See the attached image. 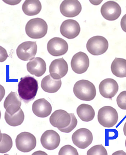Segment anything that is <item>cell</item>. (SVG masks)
Instances as JSON below:
<instances>
[{
    "label": "cell",
    "mask_w": 126,
    "mask_h": 155,
    "mask_svg": "<svg viewBox=\"0 0 126 155\" xmlns=\"http://www.w3.org/2000/svg\"><path fill=\"white\" fill-rule=\"evenodd\" d=\"M32 110L35 116L40 118H46L51 113L52 107L49 102L43 98L34 102Z\"/></svg>",
    "instance_id": "obj_18"
},
{
    "label": "cell",
    "mask_w": 126,
    "mask_h": 155,
    "mask_svg": "<svg viewBox=\"0 0 126 155\" xmlns=\"http://www.w3.org/2000/svg\"><path fill=\"white\" fill-rule=\"evenodd\" d=\"M120 25L122 30L126 33V14L121 18Z\"/></svg>",
    "instance_id": "obj_32"
},
{
    "label": "cell",
    "mask_w": 126,
    "mask_h": 155,
    "mask_svg": "<svg viewBox=\"0 0 126 155\" xmlns=\"http://www.w3.org/2000/svg\"><path fill=\"white\" fill-rule=\"evenodd\" d=\"M125 147H126V139L125 140Z\"/></svg>",
    "instance_id": "obj_35"
},
{
    "label": "cell",
    "mask_w": 126,
    "mask_h": 155,
    "mask_svg": "<svg viewBox=\"0 0 126 155\" xmlns=\"http://www.w3.org/2000/svg\"><path fill=\"white\" fill-rule=\"evenodd\" d=\"M49 53L54 56H59L66 54L68 50V45L64 39L59 37L50 39L47 43Z\"/></svg>",
    "instance_id": "obj_11"
},
{
    "label": "cell",
    "mask_w": 126,
    "mask_h": 155,
    "mask_svg": "<svg viewBox=\"0 0 126 155\" xmlns=\"http://www.w3.org/2000/svg\"><path fill=\"white\" fill-rule=\"evenodd\" d=\"M86 49L90 54L99 56L105 53L108 48V43L106 38L101 36H95L88 40Z\"/></svg>",
    "instance_id": "obj_5"
},
{
    "label": "cell",
    "mask_w": 126,
    "mask_h": 155,
    "mask_svg": "<svg viewBox=\"0 0 126 155\" xmlns=\"http://www.w3.org/2000/svg\"><path fill=\"white\" fill-rule=\"evenodd\" d=\"M42 5L39 0H26L22 5V9L26 15H36L42 10Z\"/></svg>",
    "instance_id": "obj_22"
},
{
    "label": "cell",
    "mask_w": 126,
    "mask_h": 155,
    "mask_svg": "<svg viewBox=\"0 0 126 155\" xmlns=\"http://www.w3.org/2000/svg\"><path fill=\"white\" fill-rule=\"evenodd\" d=\"M20 99L27 104L35 99L38 89V83L34 78L27 75L21 78L18 86Z\"/></svg>",
    "instance_id": "obj_1"
},
{
    "label": "cell",
    "mask_w": 126,
    "mask_h": 155,
    "mask_svg": "<svg viewBox=\"0 0 126 155\" xmlns=\"http://www.w3.org/2000/svg\"><path fill=\"white\" fill-rule=\"evenodd\" d=\"M60 136L57 132L53 130H48L43 134L40 142L43 147L48 150H53L60 144Z\"/></svg>",
    "instance_id": "obj_17"
},
{
    "label": "cell",
    "mask_w": 126,
    "mask_h": 155,
    "mask_svg": "<svg viewBox=\"0 0 126 155\" xmlns=\"http://www.w3.org/2000/svg\"><path fill=\"white\" fill-rule=\"evenodd\" d=\"M74 94L79 99L89 101L95 99L96 95V90L92 83L86 80L77 81L73 88Z\"/></svg>",
    "instance_id": "obj_2"
},
{
    "label": "cell",
    "mask_w": 126,
    "mask_h": 155,
    "mask_svg": "<svg viewBox=\"0 0 126 155\" xmlns=\"http://www.w3.org/2000/svg\"><path fill=\"white\" fill-rule=\"evenodd\" d=\"M91 3L94 5H97L100 4L102 1H90Z\"/></svg>",
    "instance_id": "obj_33"
},
{
    "label": "cell",
    "mask_w": 126,
    "mask_h": 155,
    "mask_svg": "<svg viewBox=\"0 0 126 155\" xmlns=\"http://www.w3.org/2000/svg\"><path fill=\"white\" fill-rule=\"evenodd\" d=\"M116 102L120 109L126 110V91H122L118 96Z\"/></svg>",
    "instance_id": "obj_29"
},
{
    "label": "cell",
    "mask_w": 126,
    "mask_h": 155,
    "mask_svg": "<svg viewBox=\"0 0 126 155\" xmlns=\"http://www.w3.org/2000/svg\"><path fill=\"white\" fill-rule=\"evenodd\" d=\"M5 121L9 125L16 127L20 125L23 122L25 119L23 111L21 109L14 115H11L6 111L5 113Z\"/></svg>",
    "instance_id": "obj_25"
},
{
    "label": "cell",
    "mask_w": 126,
    "mask_h": 155,
    "mask_svg": "<svg viewBox=\"0 0 126 155\" xmlns=\"http://www.w3.org/2000/svg\"><path fill=\"white\" fill-rule=\"evenodd\" d=\"M99 91L102 96L107 99H112L117 94L118 85L115 80L107 78L102 81L99 86Z\"/></svg>",
    "instance_id": "obj_15"
},
{
    "label": "cell",
    "mask_w": 126,
    "mask_h": 155,
    "mask_svg": "<svg viewBox=\"0 0 126 155\" xmlns=\"http://www.w3.org/2000/svg\"><path fill=\"white\" fill-rule=\"evenodd\" d=\"M48 25L42 18L31 19L28 21L25 26L26 35L31 38L39 39L46 35L48 31Z\"/></svg>",
    "instance_id": "obj_3"
},
{
    "label": "cell",
    "mask_w": 126,
    "mask_h": 155,
    "mask_svg": "<svg viewBox=\"0 0 126 155\" xmlns=\"http://www.w3.org/2000/svg\"><path fill=\"white\" fill-rule=\"evenodd\" d=\"M72 113L69 114L63 110H56L52 113L50 118L51 124L60 130L66 128L70 125L72 120Z\"/></svg>",
    "instance_id": "obj_8"
},
{
    "label": "cell",
    "mask_w": 126,
    "mask_h": 155,
    "mask_svg": "<svg viewBox=\"0 0 126 155\" xmlns=\"http://www.w3.org/2000/svg\"><path fill=\"white\" fill-rule=\"evenodd\" d=\"M21 105V100L16 92H11L4 102L5 108L7 112L12 115L19 110Z\"/></svg>",
    "instance_id": "obj_19"
},
{
    "label": "cell",
    "mask_w": 126,
    "mask_h": 155,
    "mask_svg": "<svg viewBox=\"0 0 126 155\" xmlns=\"http://www.w3.org/2000/svg\"><path fill=\"white\" fill-rule=\"evenodd\" d=\"M73 71L78 74L85 73L89 66V60L87 55L79 52L73 56L71 62Z\"/></svg>",
    "instance_id": "obj_10"
},
{
    "label": "cell",
    "mask_w": 126,
    "mask_h": 155,
    "mask_svg": "<svg viewBox=\"0 0 126 155\" xmlns=\"http://www.w3.org/2000/svg\"><path fill=\"white\" fill-rule=\"evenodd\" d=\"M77 114L84 122H88L93 120L95 116V111L91 105L82 104L77 107Z\"/></svg>",
    "instance_id": "obj_23"
},
{
    "label": "cell",
    "mask_w": 126,
    "mask_h": 155,
    "mask_svg": "<svg viewBox=\"0 0 126 155\" xmlns=\"http://www.w3.org/2000/svg\"><path fill=\"white\" fill-rule=\"evenodd\" d=\"M77 124H78V120L74 114H72V120L70 125L68 127L63 129H60L59 130L60 131L64 132V133H69L76 127Z\"/></svg>",
    "instance_id": "obj_30"
},
{
    "label": "cell",
    "mask_w": 126,
    "mask_h": 155,
    "mask_svg": "<svg viewBox=\"0 0 126 155\" xmlns=\"http://www.w3.org/2000/svg\"><path fill=\"white\" fill-rule=\"evenodd\" d=\"M59 155H79L77 149L71 145H67L62 147L59 151Z\"/></svg>",
    "instance_id": "obj_28"
},
{
    "label": "cell",
    "mask_w": 126,
    "mask_h": 155,
    "mask_svg": "<svg viewBox=\"0 0 126 155\" xmlns=\"http://www.w3.org/2000/svg\"><path fill=\"white\" fill-rule=\"evenodd\" d=\"M102 15L105 19L110 21L117 20L121 13V7L115 2H106L102 6L101 9Z\"/></svg>",
    "instance_id": "obj_12"
},
{
    "label": "cell",
    "mask_w": 126,
    "mask_h": 155,
    "mask_svg": "<svg viewBox=\"0 0 126 155\" xmlns=\"http://www.w3.org/2000/svg\"><path fill=\"white\" fill-rule=\"evenodd\" d=\"M61 85V79H54L50 74L43 79L41 86L44 91L49 93H54L59 90Z\"/></svg>",
    "instance_id": "obj_21"
},
{
    "label": "cell",
    "mask_w": 126,
    "mask_h": 155,
    "mask_svg": "<svg viewBox=\"0 0 126 155\" xmlns=\"http://www.w3.org/2000/svg\"><path fill=\"white\" fill-rule=\"evenodd\" d=\"M106 149L102 145H95L87 151V155H108Z\"/></svg>",
    "instance_id": "obj_27"
},
{
    "label": "cell",
    "mask_w": 126,
    "mask_h": 155,
    "mask_svg": "<svg viewBox=\"0 0 126 155\" xmlns=\"http://www.w3.org/2000/svg\"><path fill=\"white\" fill-rule=\"evenodd\" d=\"M16 144L19 150L24 153H27L35 148L37 140L35 136L30 132H21L17 136Z\"/></svg>",
    "instance_id": "obj_6"
},
{
    "label": "cell",
    "mask_w": 126,
    "mask_h": 155,
    "mask_svg": "<svg viewBox=\"0 0 126 155\" xmlns=\"http://www.w3.org/2000/svg\"><path fill=\"white\" fill-rule=\"evenodd\" d=\"M79 24L76 21L68 19L64 21L60 26V31L62 35L71 39L76 38L80 32Z\"/></svg>",
    "instance_id": "obj_14"
},
{
    "label": "cell",
    "mask_w": 126,
    "mask_h": 155,
    "mask_svg": "<svg viewBox=\"0 0 126 155\" xmlns=\"http://www.w3.org/2000/svg\"><path fill=\"white\" fill-rule=\"evenodd\" d=\"M1 62H3L6 60L8 56L6 50L1 46Z\"/></svg>",
    "instance_id": "obj_31"
},
{
    "label": "cell",
    "mask_w": 126,
    "mask_h": 155,
    "mask_svg": "<svg viewBox=\"0 0 126 155\" xmlns=\"http://www.w3.org/2000/svg\"><path fill=\"white\" fill-rule=\"evenodd\" d=\"M123 131L125 137H126V122L125 123L124 125Z\"/></svg>",
    "instance_id": "obj_34"
},
{
    "label": "cell",
    "mask_w": 126,
    "mask_h": 155,
    "mask_svg": "<svg viewBox=\"0 0 126 155\" xmlns=\"http://www.w3.org/2000/svg\"><path fill=\"white\" fill-rule=\"evenodd\" d=\"M82 6L77 0H65L60 5V11L63 16L67 18H74L81 12Z\"/></svg>",
    "instance_id": "obj_13"
},
{
    "label": "cell",
    "mask_w": 126,
    "mask_h": 155,
    "mask_svg": "<svg viewBox=\"0 0 126 155\" xmlns=\"http://www.w3.org/2000/svg\"><path fill=\"white\" fill-rule=\"evenodd\" d=\"M68 71V65L63 58L53 61L49 67L50 75L53 78L60 79L66 75Z\"/></svg>",
    "instance_id": "obj_16"
},
{
    "label": "cell",
    "mask_w": 126,
    "mask_h": 155,
    "mask_svg": "<svg viewBox=\"0 0 126 155\" xmlns=\"http://www.w3.org/2000/svg\"><path fill=\"white\" fill-rule=\"evenodd\" d=\"M118 114L116 110L112 107L105 106L99 109L98 120L101 125L111 128L117 123Z\"/></svg>",
    "instance_id": "obj_4"
},
{
    "label": "cell",
    "mask_w": 126,
    "mask_h": 155,
    "mask_svg": "<svg viewBox=\"0 0 126 155\" xmlns=\"http://www.w3.org/2000/svg\"><path fill=\"white\" fill-rule=\"evenodd\" d=\"M72 140L73 143L78 148L85 149L92 143L93 134L87 128H80L73 133Z\"/></svg>",
    "instance_id": "obj_7"
},
{
    "label": "cell",
    "mask_w": 126,
    "mask_h": 155,
    "mask_svg": "<svg viewBox=\"0 0 126 155\" xmlns=\"http://www.w3.org/2000/svg\"><path fill=\"white\" fill-rule=\"evenodd\" d=\"M111 71L114 75L118 78L126 77V60L124 58H115L112 62Z\"/></svg>",
    "instance_id": "obj_24"
},
{
    "label": "cell",
    "mask_w": 126,
    "mask_h": 155,
    "mask_svg": "<svg viewBox=\"0 0 126 155\" xmlns=\"http://www.w3.org/2000/svg\"><path fill=\"white\" fill-rule=\"evenodd\" d=\"M37 51L36 41H26L19 45L16 50V54L20 60L27 61L34 58Z\"/></svg>",
    "instance_id": "obj_9"
},
{
    "label": "cell",
    "mask_w": 126,
    "mask_h": 155,
    "mask_svg": "<svg viewBox=\"0 0 126 155\" xmlns=\"http://www.w3.org/2000/svg\"><path fill=\"white\" fill-rule=\"evenodd\" d=\"M13 142L11 137L7 134H1L0 152L5 153L10 150L12 147Z\"/></svg>",
    "instance_id": "obj_26"
},
{
    "label": "cell",
    "mask_w": 126,
    "mask_h": 155,
    "mask_svg": "<svg viewBox=\"0 0 126 155\" xmlns=\"http://www.w3.org/2000/svg\"><path fill=\"white\" fill-rule=\"evenodd\" d=\"M26 66L28 72L37 77L42 76L46 71V62L40 58H34L28 62Z\"/></svg>",
    "instance_id": "obj_20"
}]
</instances>
